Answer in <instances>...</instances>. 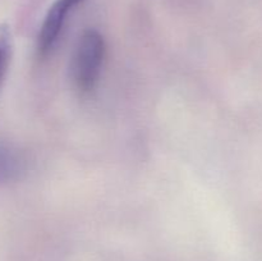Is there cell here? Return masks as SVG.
Returning a JSON list of instances; mask_svg holds the SVG:
<instances>
[{"instance_id": "obj_1", "label": "cell", "mask_w": 262, "mask_h": 261, "mask_svg": "<svg viewBox=\"0 0 262 261\" xmlns=\"http://www.w3.org/2000/svg\"><path fill=\"white\" fill-rule=\"evenodd\" d=\"M105 40L96 30H87L82 33L72 60V78L81 92L95 89L101 73L105 59Z\"/></svg>"}, {"instance_id": "obj_2", "label": "cell", "mask_w": 262, "mask_h": 261, "mask_svg": "<svg viewBox=\"0 0 262 261\" xmlns=\"http://www.w3.org/2000/svg\"><path fill=\"white\" fill-rule=\"evenodd\" d=\"M84 0H55L48 13H46L43 22L41 25L40 32L37 37V53L38 55L45 58L53 51L64 30L68 17L71 13L82 4Z\"/></svg>"}, {"instance_id": "obj_3", "label": "cell", "mask_w": 262, "mask_h": 261, "mask_svg": "<svg viewBox=\"0 0 262 261\" xmlns=\"http://www.w3.org/2000/svg\"><path fill=\"white\" fill-rule=\"evenodd\" d=\"M25 169L22 156L10 146L0 142V184L15 181Z\"/></svg>"}, {"instance_id": "obj_4", "label": "cell", "mask_w": 262, "mask_h": 261, "mask_svg": "<svg viewBox=\"0 0 262 261\" xmlns=\"http://www.w3.org/2000/svg\"><path fill=\"white\" fill-rule=\"evenodd\" d=\"M12 58V36L9 28L5 25H0V89L4 83L5 76Z\"/></svg>"}]
</instances>
